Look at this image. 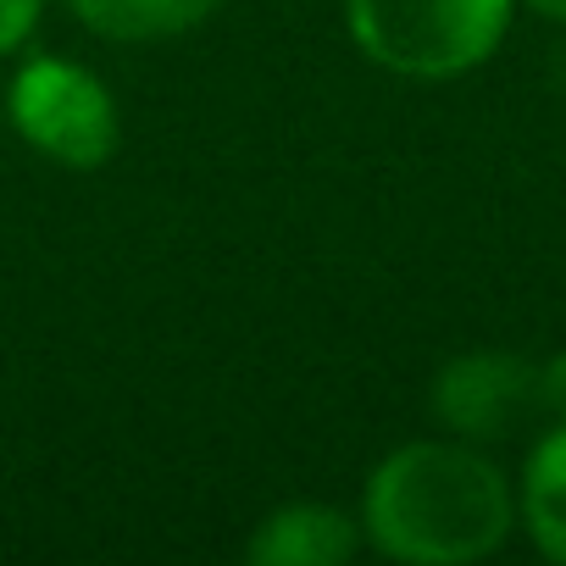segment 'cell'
I'll return each mask as SVG.
<instances>
[{"instance_id": "6da1fadb", "label": "cell", "mask_w": 566, "mask_h": 566, "mask_svg": "<svg viewBox=\"0 0 566 566\" xmlns=\"http://www.w3.org/2000/svg\"><path fill=\"white\" fill-rule=\"evenodd\" d=\"M367 527L384 555L455 566L505 538L511 494L505 478L461 444H406L373 472Z\"/></svg>"}, {"instance_id": "7a4b0ae2", "label": "cell", "mask_w": 566, "mask_h": 566, "mask_svg": "<svg viewBox=\"0 0 566 566\" xmlns=\"http://www.w3.org/2000/svg\"><path fill=\"white\" fill-rule=\"evenodd\" d=\"M511 18V0H350L356 45L406 78H450L478 67Z\"/></svg>"}, {"instance_id": "3957f363", "label": "cell", "mask_w": 566, "mask_h": 566, "mask_svg": "<svg viewBox=\"0 0 566 566\" xmlns=\"http://www.w3.org/2000/svg\"><path fill=\"white\" fill-rule=\"evenodd\" d=\"M433 411L467 439L549 433L566 422V356H461L439 373Z\"/></svg>"}, {"instance_id": "277c9868", "label": "cell", "mask_w": 566, "mask_h": 566, "mask_svg": "<svg viewBox=\"0 0 566 566\" xmlns=\"http://www.w3.org/2000/svg\"><path fill=\"white\" fill-rule=\"evenodd\" d=\"M12 117L62 167H101L117 150L112 95L84 67L56 62V56L23 67V78L12 84Z\"/></svg>"}, {"instance_id": "5b68a950", "label": "cell", "mask_w": 566, "mask_h": 566, "mask_svg": "<svg viewBox=\"0 0 566 566\" xmlns=\"http://www.w3.org/2000/svg\"><path fill=\"white\" fill-rule=\"evenodd\" d=\"M345 555H356V527L328 505H290L250 538V560L261 566H334Z\"/></svg>"}, {"instance_id": "8992f818", "label": "cell", "mask_w": 566, "mask_h": 566, "mask_svg": "<svg viewBox=\"0 0 566 566\" xmlns=\"http://www.w3.org/2000/svg\"><path fill=\"white\" fill-rule=\"evenodd\" d=\"M522 511L544 555L566 560V422H555L538 450L527 455V483H522Z\"/></svg>"}, {"instance_id": "52a82bcc", "label": "cell", "mask_w": 566, "mask_h": 566, "mask_svg": "<svg viewBox=\"0 0 566 566\" xmlns=\"http://www.w3.org/2000/svg\"><path fill=\"white\" fill-rule=\"evenodd\" d=\"M78 18L112 40H167L211 18L222 0H73Z\"/></svg>"}, {"instance_id": "ba28073f", "label": "cell", "mask_w": 566, "mask_h": 566, "mask_svg": "<svg viewBox=\"0 0 566 566\" xmlns=\"http://www.w3.org/2000/svg\"><path fill=\"white\" fill-rule=\"evenodd\" d=\"M40 18V0H0V51H12Z\"/></svg>"}, {"instance_id": "9c48e42d", "label": "cell", "mask_w": 566, "mask_h": 566, "mask_svg": "<svg viewBox=\"0 0 566 566\" xmlns=\"http://www.w3.org/2000/svg\"><path fill=\"white\" fill-rule=\"evenodd\" d=\"M533 7H538L544 18H560V23H566V0H533Z\"/></svg>"}]
</instances>
